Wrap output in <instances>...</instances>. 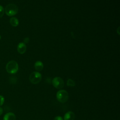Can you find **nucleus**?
I'll list each match as a JSON object with an SVG mask.
<instances>
[{"instance_id":"f257e3e1","label":"nucleus","mask_w":120,"mask_h":120,"mask_svg":"<svg viewBox=\"0 0 120 120\" xmlns=\"http://www.w3.org/2000/svg\"><path fill=\"white\" fill-rule=\"evenodd\" d=\"M4 11L7 15L12 16L15 15L18 13V8L15 4L11 3L6 6Z\"/></svg>"},{"instance_id":"f03ea898","label":"nucleus","mask_w":120,"mask_h":120,"mask_svg":"<svg viewBox=\"0 0 120 120\" xmlns=\"http://www.w3.org/2000/svg\"><path fill=\"white\" fill-rule=\"evenodd\" d=\"M8 73L11 74L16 73L18 70V65L15 60H11L8 62L6 66Z\"/></svg>"},{"instance_id":"7ed1b4c3","label":"nucleus","mask_w":120,"mask_h":120,"mask_svg":"<svg viewBox=\"0 0 120 120\" xmlns=\"http://www.w3.org/2000/svg\"><path fill=\"white\" fill-rule=\"evenodd\" d=\"M68 93L65 90H60L57 92L56 98L57 100L61 103L66 102L68 100Z\"/></svg>"},{"instance_id":"20e7f679","label":"nucleus","mask_w":120,"mask_h":120,"mask_svg":"<svg viewBox=\"0 0 120 120\" xmlns=\"http://www.w3.org/2000/svg\"><path fill=\"white\" fill-rule=\"evenodd\" d=\"M41 74L39 72L37 71L32 72L29 76L30 81L34 84L38 83L41 81Z\"/></svg>"},{"instance_id":"39448f33","label":"nucleus","mask_w":120,"mask_h":120,"mask_svg":"<svg viewBox=\"0 0 120 120\" xmlns=\"http://www.w3.org/2000/svg\"><path fill=\"white\" fill-rule=\"evenodd\" d=\"M52 84L57 89H61L64 86V82L60 77H55L52 80Z\"/></svg>"},{"instance_id":"423d86ee","label":"nucleus","mask_w":120,"mask_h":120,"mask_svg":"<svg viewBox=\"0 0 120 120\" xmlns=\"http://www.w3.org/2000/svg\"><path fill=\"white\" fill-rule=\"evenodd\" d=\"M26 45L25 44L22 42L19 43L17 45V51L20 54H23L26 50Z\"/></svg>"},{"instance_id":"0eeeda50","label":"nucleus","mask_w":120,"mask_h":120,"mask_svg":"<svg viewBox=\"0 0 120 120\" xmlns=\"http://www.w3.org/2000/svg\"><path fill=\"white\" fill-rule=\"evenodd\" d=\"M75 119V114L72 111L67 112L64 116V120H74Z\"/></svg>"},{"instance_id":"6e6552de","label":"nucleus","mask_w":120,"mask_h":120,"mask_svg":"<svg viewBox=\"0 0 120 120\" xmlns=\"http://www.w3.org/2000/svg\"><path fill=\"white\" fill-rule=\"evenodd\" d=\"M3 120H15L16 116L15 114L11 112L6 113L3 118Z\"/></svg>"},{"instance_id":"1a4fd4ad","label":"nucleus","mask_w":120,"mask_h":120,"mask_svg":"<svg viewBox=\"0 0 120 120\" xmlns=\"http://www.w3.org/2000/svg\"><path fill=\"white\" fill-rule=\"evenodd\" d=\"M43 67V64L41 61H37L35 63L34 68L37 71H41V70H42Z\"/></svg>"},{"instance_id":"9d476101","label":"nucleus","mask_w":120,"mask_h":120,"mask_svg":"<svg viewBox=\"0 0 120 120\" xmlns=\"http://www.w3.org/2000/svg\"><path fill=\"white\" fill-rule=\"evenodd\" d=\"M9 22L10 24L14 27H16L19 24V21L17 18L15 17H12L10 19Z\"/></svg>"},{"instance_id":"9b49d317","label":"nucleus","mask_w":120,"mask_h":120,"mask_svg":"<svg viewBox=\"0 0 120 120\" xmlns=\"http://www.w3.org/2000/svg\"><path fill=\"white\" fill-rule=\"evenodd\" d=\"M67 84L68 86L69 87H74L75 86V82L71 79H68L67 81Z\"/></svg>"},{"instance_id":"f8f14e48","label":"nucleus","mask_w":120,"mask_h":120,"mask_svg":"<svg viewBox=\"0 0 120 120\" xmlns=\"http://www.w3.org/2000/svg\"><path fill=\"white\" fill-rule=\"evenodd\" d=\"M4 8L3 7L0 5V18L2 17L4 14Z\"/></svg>"},{"instance_id":"ddd939ff","label":"nucleus","mask_w":120,"mask_h":120,"mask_svg":"<svg viewBox=\"0 0 120 120\" xmlns=\"http://www.w3.org/2000/svg\"><path fill=\"white\" fill-rule=\"evenodd\" d=\"M5 101V98L4 97L1 95H0V106H2Z\"/></svg>"},{"instance_id":"4468645a","label":"nucleus","mask_w":120,"mask_h":120,"mask_svg":"<svg viewBox=\"0 0 120 120\" xmlns=\"http://www.w3.org/2000/svg\"><path fill=\"white\" fill-rule=\"evenodd\" d=\"M54 120H63V119L60 116H57L54 118Z\"/></svg>"},{"instance_id":"2eb2a0df","label":"nucleus","mask_w":120,"mask_h":120,"mask_svg":"<svg viewBox=\"0 0 120 120\" xmlns=\"http://www.w3.org/2000/svg\"><path fill=\"white\" fill-rule=\"evenodd\" d=\"M23 41H24V44H27L29 43V42L30 41V38H25L24 40H23Z\"/></svg>"},{"instance_id":"dca6fc26","label":"nucleus","mask_w":120,"mask_h":120,"mask_svg":"<svg viewBox=\"0 0 120 120\" xmlns=\"http://www.w3.org/2000/svg\"><path fill=\"white\" fill-rule=\"evenodd\" d=\"M2 113H3V110L2 108L0 107V116L2 114Z\"/></svg>"},{"instance_id":"f3484780","label":"nucleus","mask_w":120,"mask_h":120,"mask_svg":"<svg viewBox=\"0 0 120 120\" xmlns=\"http://www.w3.org/2000/svg\"><path fill=\"white\" fill-rule=\"evenodd\" d=\"M120 30V27H118V29H117V33L118 34V35H120V30Z\"/></svg>"},{"instance_id":"a211bd4d","label":"nucleus","mask_w":120,"mask_h":120,"mask_svg":"<svg viewBox=\"0 0 120 120\" xmlns=\"http://www.w3.org/2000/svg\"><path fill=\"white\" fill-rule=\"evenodd\" d=\"M0 39H1V36L0 35Z\"/></svg>"}]
</instances>
